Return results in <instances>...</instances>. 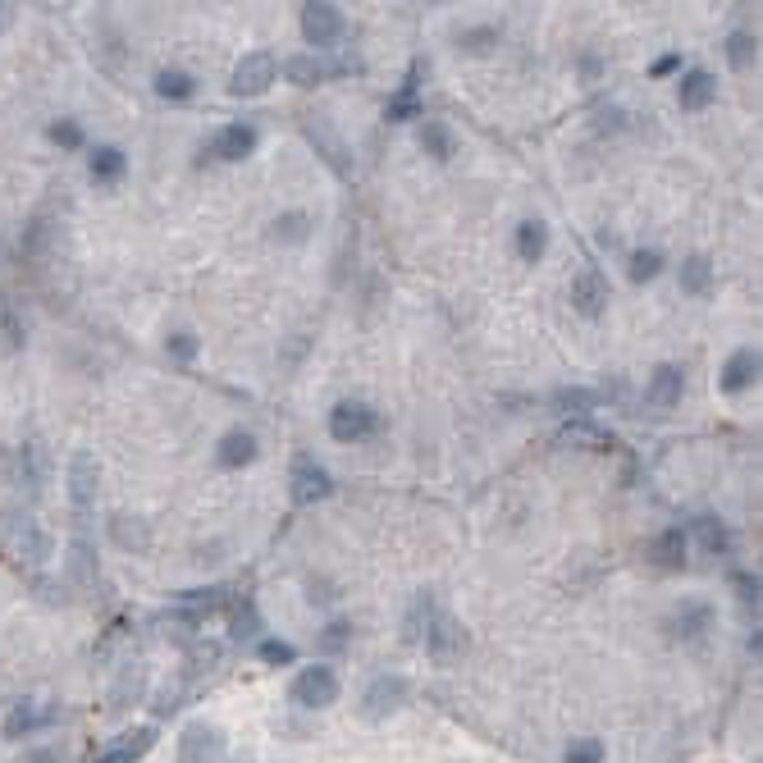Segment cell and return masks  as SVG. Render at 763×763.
<instances>
[{
	"label": "cell",
	"mask_w": 763,
	"mask_h": 763,
	"mask_svg": "<svg viewBox=\"0 0 763 763\" xmlns=\"http://www.w3.org/2000/svg\"><path fill=\"white\" fill-rule=\"evenodd\" d=\"M411 704V681L403 672H375L366 681V691L357 700V713L366 722H389L394 713H403Z\"/></svg>",
	"instance_id": "1"
},
{
	"label": "cell",
	"mask_w": 763,
	"mask_h": 763,
	"mask_svg": "<svg viewBox=\"0 0 763 763\" xmlns=\"http://www.w3.org/2000/svg\"><path fill=\"white\" fill-rule=\"evenodd\" d=\"M302 133H307V142L316 146V156L334 170V179L348 183V179L357 174V165H353V146H348V138L338 133V124L329 120V114H302Z\"/></svg>",
	"instance_id": "2"
},
{
	"label": "cell",
	"mask_w": 763,
	"mask_h": 763,
	"mask_svg": "<svg viewBox=\"0 0 763 763\" xmlns=\"http://www.w3.org/2000/svg\"><path fill=\"white\" fill-rule=\"evenodd\" d=\"M338 695H343V681H338V672H334L329 663H312V668H302V672L293 676V685H288V700H293L297 709H312V713L334 709V704H338Z\"/></svg>",
	"instance_id": "3"
},
{
	"label": "cell",
	"mask_w": 763,
	"mask_h": 763,
	"mask_svg": "<svg viewBox=\"0 0 763 763\" xmlns=\"http://www.w3.org/2000/svg\"><path fill=\"white\" fill-rule=\"evenodd\" d=\"M302 37H307V47L316 55L334 51L343 42V32H348V14H343L334 0H312V6H302Z\"/></svg>",
	"instance_id": "4"
},
{
	"label": "cell",
	"mask_w": 763,
	"mask_h": 763,
	"mask_svg": "<svg viewBox=\"0 0 763 763\" xmlns=\"http://www.w3.org/2000/svg\"><path fill=\"white\" fill-rule=\"evenodd\" d=\"M224 750H228L224 728H215V722H206V718H193L179 732L174 763H224Z\"/></svg>",
	"instance_id": "5"
},
{
	"label": "cell",
	"mask_w": 763,
	"mask_h": 763,
	"mask_svg": "<svg viewBox=\"0 0 763 763\" xmlns=\"http://www.w3.org/2000/svg\"><path fill=\"white\" fill-rule=\"evenodd\" d=\"M64 480H69V508H73V517L88 526V512L96 508V489H101V462H96V452H88V448L73 452Z\"/></svg>",
	"instance_id": "6"
},
{
	"label": "cell",
	"mask_w": 763,
	"mask_h": 763,
	"mask_svg": "<svg viewBox=\"0 0 763 763\" xmlns=\"http://www.w3.org/2000/svg\"><path fill=\"white\" fill-rule=\"evenodd\" d=\"M421 640H426V654H430L439 668H452L457 659L467 654V627L457 622L452 613H444V608H435V618L426 622Z\"/></svg>",
	"instance_id": "7"
},
{
	"label": "cell",
	"mask_w": 763,
	"mask_h": 763,
	"mask_svg": "<svg viewBox=\"0 0 763 763\" xmlns=\"http://www.w3.org/2000/svg\"><path fill=\"white\" fill-rule=\"evenodd\" d=\"M375 430H379V411L370 403H362V398L334 403V411H329V439L334 444H362Z\"/></svg>",
	"instance_id": "8"
},
{
	"label": "cell",
	"mask_w": 763,
	"mask_h": 763,
	"mask_svg": "<svg viewBox=\"0 0 763 763\" xmlns=\"http://www.w3.org/2000/svg\"><path fill=\"white\" fill-rule=\"evenodd\" d=\"M713 603L709 599H681L672 613L663 618V631H668V640H676V644H695V640H704L709 631H713Z\"/></svg>",
	"instance_id": "9"
},
{
	"label": "cell",
	"mask_w": 763,
	"mask_h": 763,
	"mask_svg": "<svg viewBox=\"0 0 763 763\" xmlns=\"http://www.w3.org/2000/svg\"><path fill=\"white\" fill-rule=\"evenodd\" d=\"M275 79H279V60H275L271 51H247V55L234 64L228 92H234V96H261V92H271Z\"/></svg>",
	"instance_id": "10"
},
{
	"label": "cell",
	"mask_w": 763,
	"mask_h": 763,
	"mask_svg": "<svg viewBox=\"0 0 763 763\" xmlns=\"http://www.w3.org/2000/svg\"><path fill=\"white\" fill-rule=\"evenodd\" d=\"M288 489H293V503H321L334 494V476L316 462L312 452H297L293 467H288Z\"/></svg>",
	"instance_id": "11"
},
{
	"label": "cell",
	"mask_w": 763,
	"mask_h": 763,
	"mask_svg": "<svg viewBox=\"0 0 763 763\" xmlns=\"http://www.w3.org/2000/svg\"><path fill=\"white\" fill-rule=\"evenodd\" d=\"M608 302H613V288H608V275L586 265V271L571 279V307H577L586 321H599L608 312Z\"/></svg>",
	"instance_id": "12"
},
{
	"label": "cell",
	"mask_w": 763,
	"mask_h": 763,
	"mask_svg": "<svg viewBox=\"0 0 763 763\" xmlns=\"http://www.w3.org/2000/svg\"><path fill=\"white\" fill-rule=\"evenodd\" d=\"M421 60L407 69V79L398 83V92L385 101V120L389 124H411V120H426V101H421Z\"/></svg>",
	"instance_id": "13"
},
{
	"label": "cell",
	"mask_w": 763,
	"mask_h": 763,
	"mask_svg": "<svg viewBox=\"0 0 763 763\" xmlns=\"http://www.w3.org/2000/svg\"><path fill=\"white\" fill-rule=\"evenodd\" d=\"M256 142H261L256 124H247V120L224 124V129L211 138V156H215V161H224V165H238V161H247L252 151H256Z\"/></svg>",
	"instance_id": "14"
},
{
	"label": "cell",
	"mask_w": 763,
	"mask_h": 763,
	"mask_svg": "<svg viewBox=\"0 0 763 763\" xmlns=\"http://www.w3.org/2000/svg\"><path fill=\"white\" fill-rule=\"evenodd\" d=\"M685 394V370L676 362H663L650 370V379H644V403H650L654 411H672Z\"/></svg>",
	"instance_id": "15"
},
{
	"label": "cell",
	"mask_w": 763,
	"mask_h": 763,
	"mask_svg": "<svg viewBox=\"0 0 763 763\" xmlns=\"http://www.w3.org/2000/svg\"><path fill=\"white\" fill-rule=\"evenodd\" d=\"M279 69H284V79H288L293 88H302V92H312V88H321V83L338 79V73H334V60H325V55H316V51L288 55Z\"/></svg>",
	"instance_id": "16"
},
{
	"label": "cell",
	"mask_w": 763,
	"mask_h": 763,
	"mask_svg": "<svg viewBox=\"0 0 763 763\" xmlns=\"http://www.w3.org/2000/svg\"><path fill=\"white\" fill-rule=\"evenodd\" d=\"M261 457V444H256V435L252 430H243V426H234V430H224L220 435V444H215V462L224 467V471H243V467H252Z\"/></svg>",
	"instance_id": "17"
},
{
	"label": "cell",
	"mask_w": 763,
	"mask_h": 763,
	"mask_svg": "<svg viewBox=\"0 0 763 763\" xmlns=\"http://www.w3.org/2000/svg\"><path fill=\"white\" fill-rule=\"evenodd\" d=\"M124 174H129V151H124V146H114V142L92 146V156H88V179H92L96 187L124 183Z\"/></svg>",
	"instance_id": "18"
},
{
	"label": "cell",
	"mask_w": 763,
	"mask_h": 763,
	"mask_svg": "<svg viewBox=\"0 0 763 763\" xmlns=\"http://www.w3.org/2000/svg\"><path fill=\"white\" fill-rule=\"evenodd\" d=\"M759 366H763L759 348H736L728 362H722V375H718L722 394H745L754 379H759Z\"/></svg>",
	"instance_id": "19"
},
{
	"label": "cell",
	"mask_w": 763,
	"mask_h": 763,
	"mask_svg": "<svg viewBox=\"0 0 763 763\" xmlns=\"http://www.w3.org/2000/svg\"><path fill=\"white\" fill-rule=\"evenodd\" d=\"M718 96V79L709 69H681L676 79V105L681 110H709Z\"/></svg>",
	"instance_id": "20"
},
{
	"label": "cell",
	"mask_w": 763,
	"mask_h": 763,
	"mask_svg": "<svg viewBox=\"0 0 763 763\" xmlns=\"http://www.w3.org/2000/svg\"><path fill=\"white\" fill-rule=\"evenodd\" d=\"M55 722V709H42L37 700H23V704H14L10 713H6V741H19V736H32V732H42V728H51Z\"/></svg>",
	"instance_id": "21"
},
{
	"label": "cell",
	"mask_w": 763,
	"mask_h": 763,
	"mask_svg": "<svg viewBox=\"0 0 763 763\" xmlns=\"http://www.w3.org/2000/svg\"><path fill=\"white\" fill-rule=\"evenodd\" d=\"M685 549H691V540H685V530L681 526H668V530H659V536L650 540V562L659 567V571H681L685 567Z\"/></svg>",
	"instance_id": "22"
},
{
	"label": "cell",
	"mask_w": 763,
	"mask_h": 763,
	"mask_svg": "<svg viewBox=\"0 0 763 763\" xmlns=\"http://www.w3.org/2000/svg\"><path fill=\"white\" fill-rule=\"evenodd\" d=\"M151 745H156V728H138V732H124L114 745H105L92 763H138L142 754H151Z\"/></svg>",
	"instance_id": "23"
},
{
	"label": "cell",
	"mask_w": 763,
	"mask_h": 763,
	"mask_svg": "<svg viewBox=\"0 0 763 763\" xmlns=\"http://www.w3.org/2000/svg\"><path fill=\"white\" fill-rule=\"evenodd\" d=\"M105 530H110V540L120 545L124 553H146L151 549V526L142 521V517H129V512H114L110 521H105Z\"/></svg>",
	"instance_id": "24"
},
{
	"label": "cell",
	"mask_w": 763,
	"mask_h": 763,
	"mask_svg": "<svg viewBox=\"0 0 763 763\" xmlns=\"http://www.w3.org/2000/svg\"><path fill=\"white\" fill-rule=\"evenodd\" d=\"M69 577L79 581V586H88L92 577H96V549H92V530L79 521L73 526V540H69Z\"/></svg>",
	"instance_id": "25"
},
{
	"label": "cell",
	"mask_w": 763,
	"mask_h": 763,
	"mask_svg": "<svg viewBox=\"0 0 763 763\" xmlns=\"http://www.w3.org/2000/svg\"><path fill=\"white\" fill-rule=\"evenodd\" d=\"M312 228H316V220H312L307 211H284V215L271 220V243H279V247H302V243L312 238Z\"/></svg>",
	"instance_id": "26"
},
{
	"label": "cell",
	"mask_w": 763,
	"mask_h": 763,
	"mask_svg": "<svg viewBox=\"0 0 763 763\" xmlns=\"http://www.w3.org/2000/svg\"><path fill=\"white\" fill-rule=\"evenodd\" d=\"M676 284H681L685 297H709V288H713V261L704 252H691V256L681 261Z\"/></svg>",
	"instance_id": "27"
},
{
	"label": "cell",
	"mask_w": 763,
	"mask_h": 763,
	"mask_svg": "<svg viewBox=\"0 0 763 763\" xmlns=\"http://www.w3.org/2000/svg\"><path fill=\"white\" fill-rule=\"evenodd\" d=\"M151 88H156V96H161V101H193V96H197V79H193L187 69H179V64L156 69V79H151Z\"/></svg>",
	"instance_id": "28"
},
{
	"label": "cell",
	"mask_w": 763,
	"mask_h": 763,
	"mask_svg": "<svg viewBox=\"0 0 763 763\" xmlns=\"http://www.w3.org/2000/svg\"><path fill=\"white\" fill-rule=\"evenodd\" d=\"M549 252V224L545 220H521L517 224V256L526 265H540Z\"/></svg>",
	"instance_id": "29"
},
{
	"label": "cell",
	"mask_w": 763,
	"mask_h": 763,
	"mask_svg": "<svg viewBox=\"0 0 763 763\" xmlns=\"http://www.w3.org/2000/svg\"><path fill=\"white\" fill-rule=\"evenodd\" d=\"M421 151H426L430 161L448 165V161L457 156V138H452V129H448L444 120H421Z\"/></svg>",
	"instance_id": "30"
},
{
	"label": "cell",
	"mask_w": 763,
	"mask_h": 763,
	"mask_svg": "<svg viewBox=\"0 0 763 763\" xmlns=\"http://www.w3.org/2000/svg\"><path fill=\"white\" fill-rule=\"evenodd\" d=\"M558 444L590 448V452H608V448H613V435H603L599 426H590V416H586V421H567L562 435H558Z\"/></svg>",
	"instance_id": "31"
},
{
	"label": "cell",
	"mask_w": 763,
	"mask_h": 763,
	"mask_svg": "<svg viewBox=\"0 0 763 763\" xmlns=\"http://www.w3.org/2000/svg\"><path fill=\"white\" fill-rule=\"evenodd\" d=\"M663 265H668V256L659 247H635L627 256V275H631V284H650L663 275Z\"/></svg>",
	"instance_id": "32"
},
{
	"label": "cell",
	"mask_w": 763,
	"mask_h": 763,
	"mask_svg": "<svg viewBox=\"0 0 763 763\" xmlns=\"http://www.w3.org/2000/svg\"><path fill=\"white\" fill-rule=\"evenodd\" d=\"M47 480V448L42 444H19V485H28L32 494Z\"/></svg>",
	"instance_id": "33"
},
{
	"label": "cell",
	"mask_w": 763,
	"mask_h": 763,
	"mask_svg": "<svg viewBox=\"0 0 763 763\" xmlns=\"http://www.w3.org/2000/svg\"><path fill=\"white\" fill-rule=\"evenodd\" d=\"M695 536H700L704 553H713V558H728V553L736 549V540H732V530H728V526H722L718 517H700V521H695Z\"/></svg>",
	"instance_id": "34"
},
{
	"label": "cell",
	"mask_w": 763,
	"mask_h": 763,
	"mask_svg": "<svg viewBox=\"0 0 763 763\" xmlns=\"http://www.w3.org/2000/svg\"><path fill=\"white\" fill-rule=\"evenodd\" d=\"M553 407L562 416H571V421H586V416L599 407V394L594 389H558L553 394Z\"/></svg>",
	"instance_id": "35"
},
{
	"label": "cell",
	"mask_w": 763,
	"mask_h": 763,
	"mask_svg": "<svg viewBox=\"0 0 763 763\" xmlns=\"http://www.w3.org/2000/svg\"><path fill=\"white\" fill-rule=\"evenodd\" d=\"M499 28L494 23H476V28H462L457 32V51H467V55H489L494 47H499Z\"/></svg>",
	"instance_id": "36"
},
{
	"label": "cell",
	"mask_w": 763,
	"mask_h": 763,
	"mask_svg": "<svg viewBox=\"0 0 763 763\" xmlns=\"http://www.w3.org/2000/svg\"><path fill=\"white\" fill-rule=\"evenodd\" d=\"M256 659L265 668H293L297 663V644L293 640H279V635H261L256 640Z\"/></svg>",
	"instance_id": "37"
},
{
	"label": "cell",
	"mask_w": 763,
	"mask_h": 763,
	"mask_svg": "<svg viewBox=\"0 0 763 763\" xmlns=\"http://www.w3.org/2000/svg\"><path fill=\"white\" fill-rule=\"evenodd\" d=\"M47 138H51L60 151H83V146H88L83 124H79V120H69V114H60V120H51V124H47Z\"/></svg>",
	"instance_id": "38"
},
{
	"label": "cell",
	"mask_w": 763,
	"mask_h": 763,
	"mask_svg": "<svg viewBox=\"0 0 763 763\" xmlns=\"http://www.w3.org/2000/svg\"><path fill=\"white\" fill-rule=\"evenodd\" d=\"M722 51H728V64H732V69H750V64L759 60V37H754V32H732Z\"/></svg>",
	"instance_id": "39"
},
{
	"label": "cell",
	"mask_w": 763,
	"mask_h": 763,
	"mask_svg": "<svg viewBox=\"0 0 763 763\" xmlns=\"http://www.w3.org/2000/svg\"><path fill=\"white\" fill-rule=\"evenodd\" d=\"M165 353L174 357V362H197V353H202V338L193 334V329H170L165 334Z\"/></svg>",
	"instance_id": "40"
},
{
	"label": "cell",
	"mask_w": 763,
	"mask_h": 763,
	"mask_svg": "<svg viewBox=\"0 0 763 763\" xmlns=\"http://www.w3.org/2000/svg\"><path fill=\"white\" fill-rule=\"evenodd\" d=\"M19 553H23L28 562H47V558H51V536H47V530H37V526H28V521H23Z\"/></svg>",
	"instance_id": "41"
},
{
	"label": "cell",
	"mask_w": 763,
	"mask_h": 763,
	"mask_svg": "<svg viewBox=\"0 0 763 763\" xmlns=\"http://www.w3.org/2000/svg\"><path fill=\"white\" fill-rule=\"evenodd\" d=\"M603 741L599 736H577L567 750H562V763H603Z\"/></svg>",
	"instance_id": "42"
},
{
	"label": "cell",
	"mask_w": 763,
	"mask_h": 763,
	"mask_svg": "<svg viewBox=\"0 0 763 763\" xmlns=\"http://www.w3.org/2000/svg\"><path fill=\"white\" fill-rule=\"evenodd\" d=\"M142 681H146V672H142V663H133V668L124 672V681L114 685V695H110V700H114V709H124V700H129V695L138 700V695H142Z\"/></svg>",
	"instance_id": "43"
},
{
	"label": "cell",
	"mask_w": 763,
	"mask_h": 763,
	"mask_svg": "<svg viewBox=\"0 0 763 763\" xmlns=\"http://www.w3.org/2000/svg\"><path fill=\"white\" fill-rule=\"evenodd\" d=\"M348 640H353V627L348 622H329L325 635H321V650L325 654H343V650H348Z\"/></svg>",
	"instance_id": "44"
},
{
	"label": "cell",
	"mask_w": 763,
	"mask_h": 763,
	"mask_svg": "<svg viewBox=\"0 0 763 763\" xmlns=\"http://www.w3.org/2000/svg\"><path fill=\"white\" fill-rule=\"evenodd\" d=\"M732 586H736V599L741 603H754L759 608V571H732Z\"/></svg>",
	"instance_id": "45"
},
{
	"label": "cell",
	"mask_w": 763,
	"mask_h": 763,
	"mask_svg": "<svg viewBox=\"0 0 763 763\" xmlns=\"http://www.w3.org/2000/svg\"><path fill=\"white\" fill-rule=\"evenodd\" d=\"M650 73H654V79H668V73H681V55H659Z\"/></svg>",
	"instance_id": "46"
},
{
	"label": "cell",
	"mask_w": 763,
	"mask_h": 763,
	"mask_svg": "<svg viewBox=\"0 0 763 763\" xmlns=\"http://www.w3.org/2000/svg\"><path fill=\"white\" fill-rule=\"evenodd\" d=\"M28 763H60V759H55V750H32Z\"/></svg>",
	"instance_id": "47"
},
{
	"label": "cell",
	"mask_w": 763,
	"mask_h": 763,
	"mask_svg": "<svg viewBox=\"0 0 763 763\" xmlns=\"http://www.w3.org/2000/svg\"><path fill=\"white\" fill-rule=\"evenodd\" d=\"M14 23V6H0V32H6Z\"/></svg>",
	"instance_id": "48"
},
{
	"label": "cell",
	"mask_w": 763,
	"mask_h": 763,
	"mask_svg": "<svg viewBox=\"0 0 763 763\" xmlns=\"http://www.w3.org/2000/svg\"><path fill=\"white\" fill-rule=\"evenodd\" d=\"M238 763H247V759H238Z\"/></svg>",
	"instance_id": "49"
}]
</instances>
